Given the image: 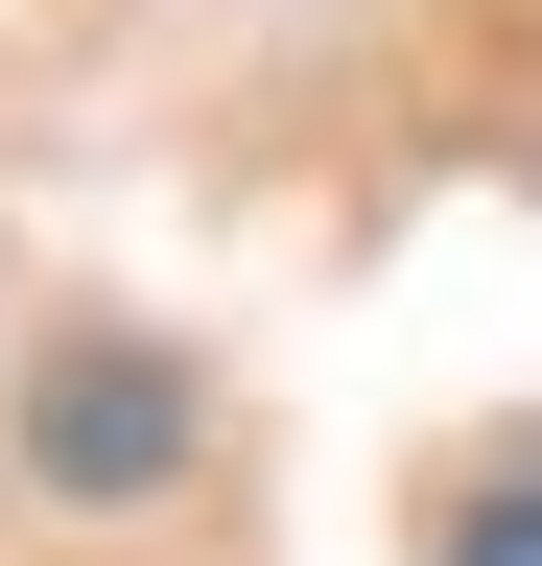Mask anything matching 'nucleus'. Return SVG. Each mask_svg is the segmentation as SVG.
Segmentation results:
<instances>
[{
	"mask_svg": "<svg viewBox=\"0 0 542 566\" xmlns=\"http://www.w3.org/2000/svg\"><path fill=\"white\" fill-rule=\"evenodd\" d=\"M24 449H47V495H142V472L189 449V401L142 378V354H72V378L24 401Z\"/></svg>",
	"mask_w": 542,
	"mask_h": 566,
	"instance_id": "1",
	"label": "nucleus"
},
{
	"mask_svg": "<svg viewBox=\"0 0 542 566\" xmlns=\"http://www.w3.org/2000/svg\"><path fill=\"white\" fill-rule=\"evenodd\" d=\"M448 566H542V495H496V520H471V543H448Z\"/></svg>",
	"mask_w": 542,
	"mask_h": 566,
	"instance_id": "2",
	"label": "nucleus"
}]
</instances>
